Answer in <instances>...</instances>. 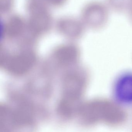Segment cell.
<instances>
[{"instance_id":"obj_1","label":"cell","mask_w":132,"mask_h":132,"mask_svg":"<svg viewBox=\"0 0 132 132\" xmlns=\"http://www.w3.org/2000/svg\"><path fill=\"white\" fill-rule=\"evenodd\" d=\"M112 95L120 105L132 106V71L122 72L117 77L113 85Z\"/></svg>"}]
</instances>
